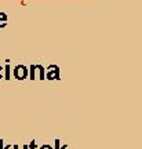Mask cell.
Segmentation results:
<instances>
[{
    "mask_svg": "<svg viewBox=\"0 0 142 149\" xmlns=\"http://www.w3.org/2000/svg\"><path fill=\"white\" fill-rule=\"evenodd\" d=\"M4 79L10 80V64H7L4 66Z\"/></svg>",
    "mask_w": 142,
    "mask_h": 149,
    "instance_id": "5",
    "label": "cell"
},
{
    "mask_svg": "<svg viewBox=\"0 0 142 149\" xmlns=\"http://www.w3.org/2000/svg\"><path fill=\"white\" fill-rule=\"evenodd\" d=\"M11 149H21V148H19V145H13Z\"/></svg>",
    "mask_w": 142,
    "mask_h": 149,
    "instance_id": "9",
    "label": "cell"
},
{
    "mask_svg": "<svg viewBox=\"0 0 142 149\" xmlns=\"http://www.w3.org/2000/svg\"><path fill=\"white\" fill-rule=\"evenodd\" d=\"M7 24H8V17H7V14L3 13V11H0V29L6 28Z\"/></svg>",
    "mask_w": 142,
    "mask_h": 149,
    "instance_id": "4",
    "label": "cell"
},
{
    "mask_svg": "<svg viewBox=\"0 0 142 149\" xmlns=\"http://www.w3.org/2000/svg\"><path fill=\"white\" fill-rule=\"evenodd\" d=\"M28 149H36V141L32 139L31 144H28Z\"/></svg>",
    "mask_w": 142,
    "mask_h": 149,
    "instance_id": "6",
    "label": "cell"
},
{
    "mask_svg": "<svg viewBox=\"0 0 142 149\" xmlns=\"http://www.w3.org/2000/svg\"><path fill=\"white\" fill-rule=\"evenodd\" d=\"M21 3H22L24 6H25V0H21Z\"/></svg>",
    "mask_w": 142,
    "mask_h": 149,
    "instance_id": "13",
    "label": "cell"
},
{
    "mask_svg": "<svg viewBox=\"0 0 142 149\" xmlns=\"http://www.w3.org/2000/svg\"><path fill=\"white\" fill-rule=\"evenodd\" d=\"M39 149H53V146H51V145H48V144H44V145H42Z\"/></svg>",
    "mask_w": 142,
    "mask_h": 149,
    "instance_id": "8",
    "label": "cell"
},
{
    "mask_svg": "<svg viewBox=\"0 0 142 149\" xmlns=\"http://www.w3.org/2000/svg\"><path fill=\"white\" fill-rule=\"evenodd\" d=\"M66 1H69V0H66Z\"/></svg>",
    "mask_w": 142,
    "mask_h": 149,
    "instance_id": "15",
    "label": "cell"
},
{
    "mask_svg": "<svg viewBox=\"0 0 142 149\" xmlns=\"http://www.w3.org/2000/svg\"><path fill=\"white\" fill-rule=\"evenodd\" d=\"M28 77L31 80H46V68L40 64H32L28 69Z\"/></svg>",
    "mask_w": 142,
    "mask_h": 149,
    "instance_id": "1",
    "label": "cell"
},
{
    "mask_svg": "<svg viewBox=\"0 0 142 149\" xmlns=\"http://www.w3.org/2000/svg\"><path fill=\"white\" fill-rule=\"evenodd\" d=\"M22 149H28V145H22Z\"/></svg>",
    "mask_w": 142,
    "mask_h": 149,
    "instance_id": "12",
    "label": "cell"
},
{
    "mask_svg": "<svg viewBox=\"0 0 142 149\" xmlns=\"http://www.w3.org/2000/svg\"><path fill=\"white\" fill-rule=\"evenodd\" d=\"M3 146H4V142H3V139H0V149H3Z\"/></svg>",
    "mask_w": 142,
    "mask_h": 149,
    "instance_id": "10",
    "label": "cell"
},
{
    "mask_svg": "<svg viewBox=\"0 0 142 149\" xmlns=\"http://www.w3.org/2000/svg\"><path fill=\"white\" fill-rule=\"evenodd\" d=\"M1 79H4V68L0 65V80Z\"/></svg>",
    "mask_w": 142,
    "mask_h": 149,
    "instance_id": "7",
    "label": "cell"
},
{
    "mask_svg": "<svg viewBox=\"0 0 142 149\" xmlns=\"http://www.w3.org/2000/svg\"><path fill=\"white\" fill-rule=\"evenodd\" d=\"M88 1H91V0H88Z\"/></svg>",
    "mask_w": 142,
    "mask_h": 149,
    "instance_id": "14",
    "label": "cell"
},
{
    "mask_svg": "<svg viewBox=\"0 0 142 149\" xmlns=\"http://www.w3.org/2000/svg\"><path fill=\"white\" fill-rule=\"evenodd\" d=\"M13 76L17 80H25L28 77V68L25 65H17L15 68L13 69Z\"/></svg>",
    "mask_w": 142,
    "mask_h": 149,
    "instance_id": "3",
    "label": "cell"
},
{
    "mask_svg": "<svg viewBox=\"0 0 142 149\" xmlns=\"http://www.w3.org/2000/svg\"><path fill=\"white\" fill-rule=\"evenodd\" d=\"M3 149H11V146L8 145V146H3Z\"/></svg>",
    "mask_w": 142,
    "mask_h": 149,
    "instance_id": "11",
    "label": "cell"
},
{
    "mask_svg": "<svg viewBox=\"0 0 142 149\" xmlns=\"http://www.w3.org/2000/svg\"><path fill=\"white\" fill-rule=\"evenodd\" d=\"M46 79L47 80H61V72L59 66L55 64H50L46 69Z\"/></svg>",
    "mask_w": 142,
    "mask_h": 149,
    "instance_id": "2",
    "label": "cell"
}]
</instances>
